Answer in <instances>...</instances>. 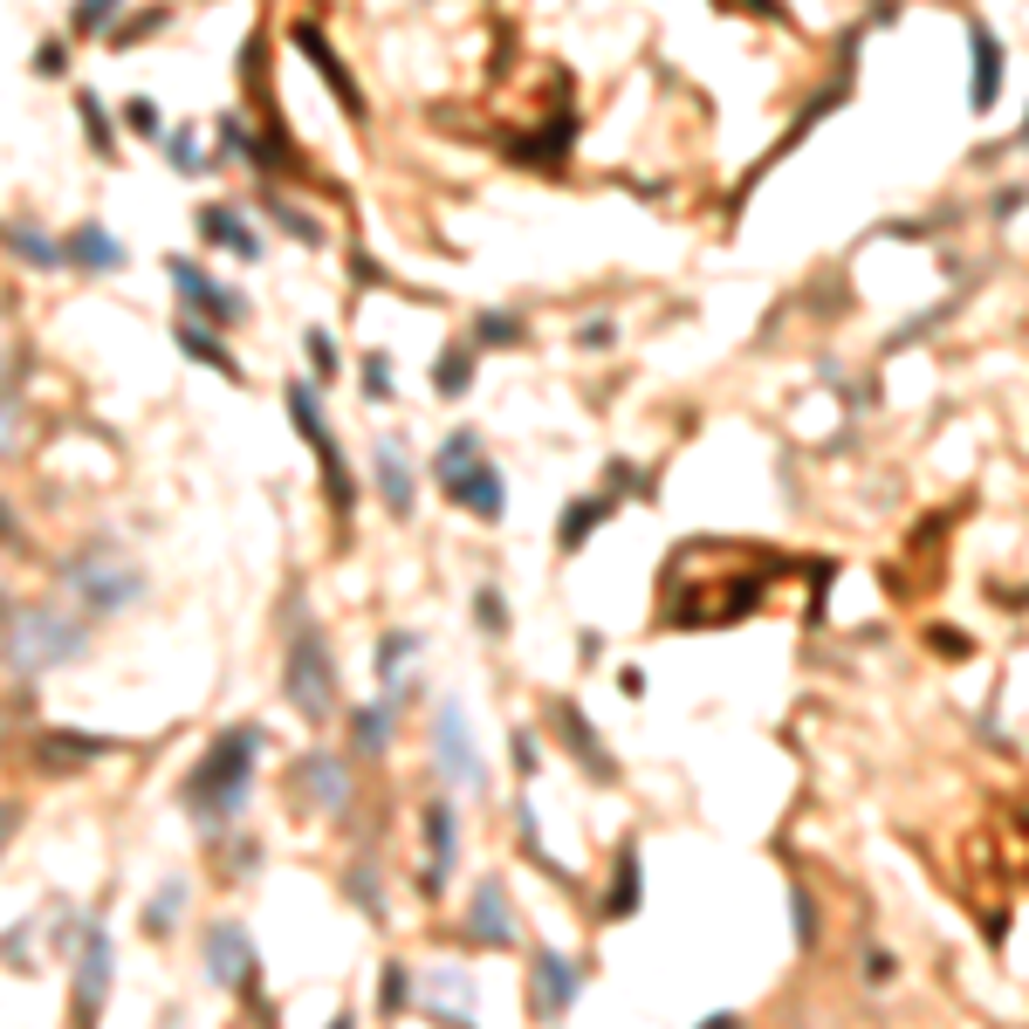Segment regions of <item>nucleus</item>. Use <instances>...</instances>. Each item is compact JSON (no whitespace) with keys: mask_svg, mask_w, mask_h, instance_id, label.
Wrapping results in <instances>:
<instances>
[{"mask_svg":"<svg viewBox=\"0 0 1029 1029\" xmlns=\"http://www.w3.org/2000/svg\"><path fill=\"white\" fill-rule=\"evenodd\" d=\"M254 728H233V735H220L213 748H207V762L192 769V782H186V803L200 810V817H233L248 803V776H254Z\"/></svg>","mask_w":1029,"mask_h":1029,"instance_id":"obj_1","label":"nucleus"},{"mask_svg":"<svg viewBox=\"0 0 1029 1029\" xmlns=\"http://www.w3.org/2000/svg\"><path fill=\"white\" fill-rule=\"evenodd\" d=\"M76 652H83V631H76L69 618H56L49 605L14 611L8 631H0V659H8L14 672H49V666H69Z\"/></svg>","mask_w":1029,"mask_h":1029,"instance_id":"obj_2","label":"nucleus"},{"mask_svg":"<svg viewBox=\"0 0 1029 1029\" xmlns=\"http://www.w3.org/2000/svg\"><path fill=\"white\" fill-rule=\"evenodd\" d=\"M282 687H289V700H296L302 721H330V707H337V666H330V646L316 639V631H296V639H289Z\"/></svg>","mask_w":1029,"mask_h":1029,"instance_id":"obj_3","label":"nucleus"},{"mask_svg":"<svg viewBox=\"0 0 1029 1029\" xmlns=\"http://www.w3.org/2000/svg\"><path fill=\"white\" fill-rule=\"evenodd\" d=\"M62 583L83 605H97V611H124V605H138V590H144V577L131 563H117L110 549H83V557H69L62 563Z\"/></svg>","mask_w":1029,"mask_h":1029,"instance_id":"obj_4","label":"nucleus"},{"mask_svg":"<svg viewBox=\"0 0 1029 1029\" xmlns=\"http://www.w3.org/2000/svg\"><path fill=\"white\" fill-rule=\"evenodd\" d=\"M289 412H296V432L316 447V460H323V494L337 501V508H350L358 501V488H350V467H343V447L323 432V412H316V391L309 384H289Z\"/></svg>","mask_w":1029,"mask_h":1029,"instance_id":"obj_5","label":"nucleus"},{"mask_svg":"<svg viewBox=\"0 0 1029 1029\" xmlns=\"http://www.w3.org/2000/svg\"><path fill=\"white\" fill-rule=\"evenodd\" d=\"M207 975L220 988H233V996H254V940H248L241 920H220L207 933Z\"/></svg>","mask_w":1029,"mask_h":1029,"instance_id":"obj_6","label":"nucleus"},{"mask_svg":"<svg viewBox=\"0 0 1029 1029\" xmlns=\"http://www.w3.org/2000/svg\"><path fill=\"white\" fill-rule=\"evenodd\" d=\"M110 996V933L90 927L83 933V955H76V1022H90Z\"/></svg>","mask_w":1029,"mask_h":1029,"instance_id":"obj_7","label":"nucleus"},{"mask_svg":"<svg viewBox=\"0 0 1029 1029\" xmlns=\"http://www.w3.org/2000/svg\"><path fill=\"white\" fill-rule=\"evenodd\" d=\"M296 797H302L309 810H343V803H350V769L316 748V756H302V769H296Z\"/></svg>","mask_w":1029,"mask_h":1029,"instance_id":"obj_8","label":"nucleus"},{"mask_svg":"<svg viewBox=\"0 0 1029 1029\" xmlns=\"http://www.w3.org/2000/svg\"><path fill=\"white\" fill-rule=\"evenodd\" d=\"M296 49L316 62V76H323V83L337 90V103H343L350 117H364V90H358V76H350V69H343V56L323 42V28H309V21H302V28H296Z\"/></svg>","mask_w":1029,"mask_h":1029,"instance_id":"obj_9","label":"nucleus"},{"mask_svg":"<svg viewBox=\"0 0 1029 1029\" xmlns=\"http://www.w3.org/2000/svg\"><path fill=\"white\" fill-rule=\"evenodd\" d=\"M968 49H975V90H968V103L975 110H996V97H1002V42H996V28L968 21Z\"/></svg>","mask_w":1029,"mask_h":1029,"instance_id":"obj_10","label":"nucleus"},{"mask_svg":"<svg viewBox=\"0 0 1029 1029\" xmlns=\"http://www.w3.org/2000/svg\"><path fill=\"white\" fill-rule=\"evenodd\" d=\"M172 282H179V296L192 302V309H200V316H213V323H241V296H233V289H220V282H207V274L200 268H192V261H172Z\"/></svg>","mask_w":1029,"mask_h":1029,"instance_id":"obj_11","label":"nucleus"},{"mask_svg":"<svg viewBox=\"0 0 1029 1029\" xmlns=\"http://www.w3.org/2000/svg\"><path fill=\"white\" fill-rule=\"evenodd\" d=\"M432 748H440V769H447L453 782H473V776H481V762H473V741H467V715H460V700H447V707H440Z\"/></svg>","mask_w":1029,"mask_h":1029,"instance_id":"obj_12","label":"nucleus"},{"mask_svg":"<svg viewBox=\"0 0 1029 1029\" xmlns=\"http://www.w3.org/2000/svg\"><path fill=\"white\" fill-rule=\"evenodd\" d=\"M467 933H473V940H494V947H508V940H514L508 892H501L494 879H481V886H473V920H467Z\"/></svg>","mask_w":1029,"mask_h":1029,"instance_id":"obj_13","label":"nucleus"},{"mask_svg":"<svg viewBox=\"0 0 1029 1029\" xmlns=\"http://www.w3.org/2000/svg\"><path fill=\"white\" fill-rule=\"evenodd\" d=\"M570 1002H577V968L542 947V955H536V1009L542 1016H563Z\"/></svg>","mask_w":1029,"mask_h":1029,"instance_id":"obj_14","label":"nucleus"},{"mask_svg":"<svg viewBox=\"0 0 1029 1029\" xmlns=\"http://www.w3.org/2000/svg\"><path fill=\"white\" fill-rule=\"evenodd\" d=\"M447 494H453V501H467L473 514H488V522H494V514L508 508V488H501V473H494V467H481V460H473V467L460 473V481H453Z\"/></svg>","mask_w":1029,"mask_h":1029,"instance_id":"obj_15","label":"nucleus"},{"mask_svg":"<svg viewBox=\"0 0 1029 1029\" xmlns=\"http://www.w3.org/2000/svg\"><path fill=\"white\" fill-rule=\"evenodd\" d=\"M62 254H69L76 268H124V241H117V233H103V227H76L69 241H62Z\"/></svg>","mask_w":1029,"mask_h":1029,"instance_id":"obj_16","label":"nucleus"},{"mask_svg":"<svg viewBox=\"0 0 1029 1029\" xmlns=\"http://www.w3.org/2000/svg\"><path fill=\"white\" fill-rule=\"evenodd\" d=\"M549 715H557V728L570 735V748H577V756H583V769H605V776H611V756H605V741L590 735V721L577 715L570 700H557V707H549Z\"/></svg>","mask_w":1029,"mask_h":1029,"instance_id":"obj_17","label":"nucleus"},{"mask_svg":"<svg viewBox=\"0 0 1029 1029\" xmlns=\"http://www.w3.org/2000/svg\"><path fill=\"white\" fill-rule=\"evenodd\" d=\"M426 851H432V886H447V872H453V803L426 810Z\"/></svg>","mask_w":1029,"mask_h":1029,"instance_id":"obj_18","label":"nucleus"},{"mask_svg":"<svg viewBox=\"0 0 1029 1029\" xmlns=\"http://www.w3.org/2000/svg\"><path fill=\"white\" fill-rule=\"evenodd\" d=\"M200 233H207V241H227L241 261H261V241L241 227V213H227V207H207V213H200Z\"/></svg>","mask_w":1029,"mask_h":1029,"instance_id":"obj_19","label":"nucleus"},{"mask_svg":"<svg viewBox=\"0 0 1029 1029\" xmlns=\"http://www.w3.org/2000/svg\"><path fill=\"white\" fill-rule=\"evenodd\" d=\"M639 913V851H618V886L605 899V920H631Z\"/></svg>","mask_w":1029,"mask_h":1029,"instance_id":"obj_20","label":"nucleus"},{"mask_svg":"<svg viewBox=\"0 0 1029 1029\" xmlns=\"http://www.w3.org/2000/svg\"><path fill=\"white\" fill-rule=\"evenodd\" d=\"M378 488H384L391 514H412V481H406V460L391 453V447H378Z\"/></svg>","mask_w":1029,"mask_h":1029,"instance_id":"obj_21","label":"nucleus"},{"mask_svg":"<svg viewBox=\"0 0 1029 1029\" xmlns=\"http://www.w3.org/2000/svg\"><path fill=\"white\" fill-rule=\"evenodd\" d=\"M179 343L192 350V358H200L207 371H220V378H233V384H241V364H233L227 358V343H213V337H200V330H192V323H179Z\"/></svg>","mask_w":1029,"mask_h":1029,"instance_id":"obj_22","label":"nucleus"},{"mask_svg":"<svg viewBox=\"0 0 1029 1029\" xmlns=\"http://www.w3.org/2000/svg\"><path fill=\"white\" fill-rule=\"evenodd\" d=\"M611 514V501L598 494V501H570V514H563V549H583L590 542V529H598Z\"/></svg>","mask_w":1029,"mask_h":1029,"instance_id":"obj_23","label":"nucleus"},{"mask_svg":"<svg viewBox=\"0 0 1029 1029\" xmlns=\"http://www.w3.org/2000/svg\"><path fill=\"white\" fill-rule=\"evenodd\" d=\"M350 741H358V756H384L391 748V715L384 707H364V715L350 721Z\"/></svg>","mask_w":1029,"mask_h":1029,"instance_id":"obj_24","label":"nucleus"},{"mask_svg":"<svg viewBox=\"0 0 1029 1029\" xmlns=\"http://www.w3.org/2000/svg\"><path fill=\"white\" fill-rule=\"evenodd\" d=\"M467 384H473V358H467V350H447V358L432 364V391H447V399H460Z\"/></svg>","mask_w":1029,"mask_h":1029,"instance_id":"obj_25","label":"nucleus"},{"mask_svg":"<svg viewBox=\"0 0 1029 1029\" xmlns=\"http://www.w3.org/2000/svg\"><path fill=\"white\" fill-rule=\"evenodd\" d=\"M467 467H473V432H453V440L440 447V467H432V473H440V488H453Z\"/></svg>","mask_w":1029,"mask_h":1029,"instance_id":"obj_26","label":"nucleus"},{"mask_svg":"<svg viewBox=\"0 0 1029 1029\" xmlns=\"http://www.w3.org/2000/svg\"><path fill=\"white\" fill-rule=\"evenodd\" d=\"M8 241H14V248H21V254L34 261V268H56V261H69V254H62L56 241H42V233H28V227H8Z\"/></svg>","mask_w":1029,"mask_h":1029,"instance_id":"obj_27","label":"nucleus"},{"mask_svg":"<svg viewBox=\"0 0 1029 1029\" xmlns=\"http://www.w3.org/2000/svg\"><path fill=\"white\" fill-rule=\"evenodd\" d=\"M412 652H419V639H412V631H391V639L378 646V680H391V672H399Z\"/></svg>","mask_w":1029,"mask_h":1029,"instance_id":"obj_28","label":"nucleus"},{"mask_svg":"<svg viewBox=\"0 0 1029 1029\" xmlns=\"http://www.w3.org/2000/svg\"><path fill=\"white\" fill-rule=\"evenodd\" d=\"M76 103H83V131H90V151H103L110 158V117H103V103L83 90V97H76Z\"/></svg>","mask_w":1029,"mask_h":1029,"instance_id":"obj_29","label":"nucleus"},{"mask_svg":"<svg viewBox=\"0 0 1029 1029\" xmlns=\"http://www.w3.org/2000/svg\"><path fill=\"white\" fill-rule=\"evenodd\" d=\"M166 21V8H144V14H131L124 28H110V49H131V42H144V34Z\"/></svg>","mask_w":1029,"mask_h":1029,"instance_id":"obj_30","label":"nucleus"},{"mask_svg":"<svg viewBox=\"0 0 1029 1029\" xmlns=\"http://www.w3.org/2000/svg\"><path fill=\"white\" fill-rule=\"evenodd\" d=\"M179 906H186V886H166V892L151 899V913H144V927H151V933H166V927L179 920Z\"/></svg>","mask_w":1029,"mask_h":1029,"instance_id":"obj_31","label":"nucleus"},{"mask_svg":"<svg viewBox=\"0 0 1029 1029\" xmlns=\"http://www.w3.org/2000/svg\"><path fill=\"white\" fill-rule=\"evenodd\" d=\"M117 8H124V0H76V34H97Z\"/></svg>","mask_w":1029,"mask_h":1029,"instance_id":"obj_32","label":"nucleus"},{"mask_svg":"<svg viewBox=\"0 0 1029 1029\" xmlns=\"http://www.w3.org/2000/svg\"><path fill=\"white\" fill-rule=\"evenodd\" d=\"M364 399H391V358H384V350L364 358Z\"/></svg>","mask_w":1029,"mask_h":1029,"instance_id":"obj_33","label":"nucleus"},{"mask_svg":"<svg viewBox=\"0 0 1029 1029\" xmlns=\"http://www.w3.org/2000/svg\"><path fill=\"white\" fill-rule=\"evenodd\" d=\"M166 151H172V166H179V172H200V166H207V158H200V138H192V131H172Z\"/></svg>","mask_w":1029,"mask_h":1029,"instance_id":"obj_34","label":"nucleus"},{"mask_svg":"<svg viewBox=\"0 0 1029 1029\" xmlns=\"http://www.w3.org/2000/svg\"><path fill=\"white\" fill-rule=\"evenodd\" d=\"M473 618H481V625L494 631V639H501V631H508V605L494 598V590H481V598H473Z\"/></svg>","mask_w":1029,"mask_h":1029,"instance_id":"obj_35","label":"nucleus"},{"mask_svg":"<svg viewBox=\"0 0 1029 1029\" xmlns=\"http://www.w3.org/2000/svg\"><path fill=\"white\" fill-rule=\"evenodd\" d=\"M927 639H933V646H940L947 659H968V652H975V646H968V631H955V625H933Z\"/></svg>","mask_w":1029,"mask_h":1029,"instance_id":"obj_36","label":"nucleus"},{"mask_svg":"<svg viewBox=\"0 0 1029 1029\" xmlns=\"http://www.w3.org/2000/svg\"><path fill=\"white\" fill-rule=\"evenodd\" d=\"M309 358H316V371H323V378H337L343 364H337V343L323 337V330H309Z\"/></svg>","mask_w":1029,"mask_h":1029,"instance_id":"obj_37","label":"nucleus"},{"mask_svg":"<svg viewBox=\"0 0 1029 1029\" xmlns=\"http://www.w3.org/2000/svg\"><path fill=\"white\" fill-rule=\"evenodd\" d=\"M49 748H69V756H103V735H49Z\"/></svg>","mask_w":1029,"mask_h":1029,"instance_id":"obj_38","label":"nucleus"},{"mask_svg":"<svg viewBox=\"0 0 1029 1029\" xmlns=\"http://www.w3.org/2000/svg\"><path fill=\"white\" fill-rule=\"evenodd\" d=\"M481 337L488 343H514V337H522V323H514V316H481Z\"/></svg>","mask_w":1029,"mask_h":1029,"instance_id":"obj_39","label":"nucleus"},{"mask_svg":"<svg viewBox=\"0 0 1029 1029\" xmlns=\"http://www.w3.org/2000/svg\"><path fill=\"white\" fill-rule=\"evenodd\" d=\"M14 440H21V412L14 399H0V453H14Z\"/></svg>","mask_w":1029,"mask_h":1029,"instance_id":"obj_40","label":"nucleus"},{"mask_svg":"<svg viewBox=\"0 0 1029 1029\" xmlns=\"http://www.w3.org/2000/svg\"><path fill=\"white\" fill-rule=\"evenodd\" d=\"M378 1002H384V1009H399V1002H406V975H399V968H384V981H378Z\"/></svg>","mask_w":1029,"mask_h":1029,"instance_id":"obj_41","label":"nucleus"},{"mask_svg":"<svg viewBox=\"0 0 1029 1029\" xmlns=\"http://www.w3.org/2000/svg\"><path fill=\"white\" fill-rule=\"evenodd\" d=\"M797 940H803V947L817 940V906H810V892H797Z\"/></svg>","mask_w":1029,"mask_h":1029,"instance_id":"obj_42","label":"nucleus"},{"mask_svg":"<svg viewBox=\"0 0 1029 1029\" xmlns=\"http://www.w3.org/2000/svg\"><path fill=\"white\" fill-rule=\"evenodd\" d=\"M536 762H542V756H536V735H514V769L536 776Z\"/></svg>","mask_w":1029,"mask_h":1029,"instance_id":"obj_43","label":"nucleus"},{"mask_svg":"<svg viewBox=\"0 0 1029 1029\" xmlns=\"http://www.w3.org/2000/svg\"><path fill=\"white\" fill-rule=\"evenodd\" d=\"M865 981H892V955H886V947H872V955H865Z\"/></svg>","mask_w":1029,"mask_h":1029,"instance_id":"obj_44","label":"nucleus"},{"mask_svg":"<svg viewBox=\"0 0 1029 1029\" xmlns=\"http://www.w3.org/2000/svg\"><path fill=\"white\" fill-rule=\"evenodd\" d=\"M268 207H274V200H268ZM274 220H282V227H289V233H296V241H316V227H309V220H302V213H289V207H274Z\"/></svg>","mask_w":1029,"mask_h":1029,"instance_id":"obj_45","label":"nucleus"},{"mask_svg":"<svg viewBox=\"0 0 1029 1029\" xmlns=\"http://www.w3.org/2000/svg\"><path fill=\"white\" fill-rule=\"evenodd\" d=\"M14 830H21V803H8V797H0V851H8V838H14Z\"/></svg>","mask_w":1029,"mask_h":1029,"instance_id":"obj_46","label":"nucleus"},{"mask_svg":"<svg viewBox=\"0 0 1029 1029\" xmlns=\"http://www.w3.org/2000/svg\"><path fill=\"white\" fill-rule=\"evenodd\" d=\"M34 69H42V76H62V49H56V42L34 49Z\"/></svg>","mask_w":1029,"mask_h":1029,"instance_id":"obj_47","label":"nucleus"},{"mask_svg":"<svg viewBox=\"0 0 1029 1029\" xmlns=\"http://www.w3.org/2000/svg\"><path fill=\"white\" fill-rule=\"evenodd\" d=\"M0 536H8V508H0Z\"/></svg>","mask_w":1029,"mask_h":1029,"instance_id":"obj_48","label":"nucleus"},{"mask_svg":"<svg viewBox=\"0 0 1029 1029\" xmlns=\"http://www.w3.org/2000/svg\"><path fill=\"white\" fill-rule=\"evenodd\" d=\"M1016 144H1029V124H1022V138H1016Z\"/></svg>","mask_w":1029,"mask_h":1029,"instance_id":"obj_49","label":"nucleus"}]
</instances>
